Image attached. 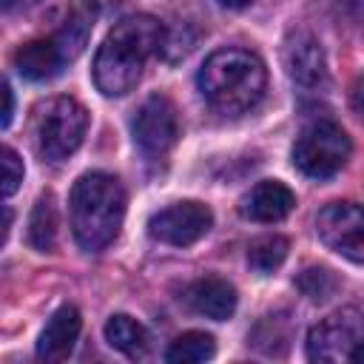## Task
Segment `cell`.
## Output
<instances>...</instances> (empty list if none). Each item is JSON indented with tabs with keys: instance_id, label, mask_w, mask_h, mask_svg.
<instances>
[{
	"instance_id": "1",
	"label": "cell",
	"mask_w": 364,
	"mask_h": 364,
	"mask_svg": "<svg viewBox=\"0 0 364 364\" xmlns=\"http://www.w3.org/2000/svg\"><path fill=\"white\" fill-rule=\"evenodd\" d=\"M162 37L165 28L151 14H131L119 20L94 54V65H91L94 85L105 97L128 94L139 82L145 63L154 54H159Z\"/></svg>"
},
{
	"instance_id": "2",
	"label": "cell",
	"mask_w": 364,
	"mask_h": 364,
	"mask_svg": "<svg viewBox=\"0 0 364 364\" xmlns=\"http://www.w3.org/2000/svg\"><path fill=\"white\" fill-rule=\"evenodd\" d=\"M196 85L213 111L233 117L262 102L267 68L262 57L247 48H219L202 63Z\"/></svg>"
},
{
	"instance_id": "3",
	"label": "cell",
	"mask_w": 364,
	"mask_h": 364,
	"mask_svg": "<svg viewBox=\"0 0 364 364\" xmlns=\"http://www.w3.org/2000/svg\"><path fill=\"white\" fill-rule=\"evenodd\" d=\"M68 219L74 242L88 250L100 253L108 247L122 228L125 219V188L117 176L91 171L82 173L68 196Z\"/></svg>"
},
{
	"instance_id": "4",
	"label": "cell",
	"mask_w": 364,
	"mask_h": 364,
	"mask_svg": "<svg viewBox=\"0 0 364 364\" xmlns=\"http://www.w3.org/2000/svg\"><path fill=\"white\" fill-rule=\"evenodd\" d=\"M88 131V111L74 97H51L37 105L31 122V139L46 162L68 159Z\"/></svg>"
},
{
	"instance_id": "5",
	"label": "cell",
	"mask_w": 364,
	"mask_h": 364,
	"mask_svg": "<svg viewBox=\"0 0 364 364\" xmlns=\"http://www.w3.org/2000/svg\"><path fill=\"white\" fill-rule=\"evenodd\" d=\"M353 154V142L347 131L333 119H316L293 142V165L310 179L336 176Z\"/></svg>"
},
{
	"instance_id": "6",
	"label": "cell",
	"mask_w": 364,
	"mask_h": 364,
	"mask_svg": "<svg viewBox=\"0 0 364 364\" xmlns=\"http://www.w3.org/2000/svg\"><path fill=\"white\" fill-rule=\"evenodd\" d=\"M131 136L148 162H165L179 139L176 105L165 94H151L131 117Z\"/></svg>"
},
{
	"instance_id": "7",
	"label": "cell",
	"mask_w": 364,
	"mask_h": 364,
	"mask_svg": "<svg viewBox=\"0 0 364 364\" xmlns=\"http://www.w3.org/2000/svg\"><path fill=\"white\" fill-rule=\"evenodd\" d=\"M364 327H361V310L358 307H341L321 318L307 333V358L321 364H341L350 361L361 344Z\"/></svg>"
},
{
	"instance_id": "8",
	"label": "cell",
	"mask_w": 364,
	"mask_h": 364,
	"mask_svg": "<svg viewBox=\"0 0 364 364\" xmlns=\"http://www.w3.org/2000/svg\"><path fill=\"white\" fill-rule=\"evenodd\" d=\"M210 225H213L210 208L196 199H185V202H173V205L156 210L148 219V236L162 245L188 247V245L199 242L210 230Z\"/></svg>"
},
{
	"instance_id": "9",
	"label": "cell",
	"mask_w": 364,
	"mask_h": 364,
	"mask_svg": "<svg viewBox=\"0 0 364 364\" xmlns=\"http://www.w3.org/2000/svg\"><path fill=\"white\" fill-rule=\"evenodd\" d=\"M318 239L338 256L361 264L364 259V216L355 202H330L316 216Z\"/></svg>"
},
{
	"instance_id": "10",
	"label": "cell",
	"mask_w": 364,
	"mask_h": 364,
	"mask_svg": "<svg viewBox=\"0 0 364 364\" xmlns=\"http://www.w3.org/2000/svg\"><path fill=\"white\" fill-rule=\"evenodd\" d=\"M282 63L287 77L299 88H318L327 80V60L318 46V40L307 31H296L284 40L282 48Z\"/></svg>"
},
{
	"instance_id": "11",
	"label": "cell",
	"mask_w": 364,
	"mask_h": 364,
	"mask_svg": "<svg viewBox=\"0 0 364 364\" xmlns=\"http://www.w3.org/2000/svg\"><path fill=\"white\" fill-rule=\"evenodd\" d=\"M293 208L296 193L279 179H262L239 199V213L250 222H282Z\"/></svg>"
},
{
	"instance_id": "12",
	"label": "cell",
	"mask_w": 364,
	"mask_h": 364,
	"mask_svg": "<svg viewBox=\"0 0 364 364\" xmlns=\"http://www.w3.org/2000/svg\"><path fill=\"white\" fill-rule=\"evenodd\" d=\"M185 304L196 316H205V318H213V321H228L236 313L239 296H236V287L228 279L205 276V279H196L193 284H188Z\"/></svg>"
},
{
	"instance_id": "13",
	"label": "cell",
	"mask_w": 364,
	"mask_h": 364,
	"mask_svg": "<svg viewBox=\"0 0 364 364\" xmlns=\"http://www.w3.org/2000/svg\"><path fill=\"white\" fill-rule=\"evenodd\" d=\"M82 330V316L74 304H63L51 313L48 324L37 338V355L46 361H65L74 353V344Z\"/></svg>"
},
{
	"instance_id": "14",
	"label": "cell",
	"mask_w": 364,
	"mask_h": 364,
	"mask_svg": "<svg viewBox=\"0 0 364 364\" xmlns=\"http://www.w3.org/2000/svg\"><path fill=\"white\" fill-rule=\"evenodd\" d=\"M68 60L63 57V51L57 48L54 37H37V40H28L23 43L17 51H14V68L20 71V77L31 80V82H46V80H54L63 65Z\"/></svg>"
},
{
	"instance_id": "15",
	"label": "cell",
	"mask_w": 364,
	"mask_h": 364,
	"mask_svg": "<svg viewBox=\"0 0 364 364\" xmlns=\"http://www.w3.org/2000/svg\"><path fill=\"white\" fill-rule=\"evenodd\" d=\"M94 14H97L94 3H80V6H74V9L68 11V17L63 20V26L51 34L54 43H57V48L63 51V57H65L68 63L82 54L85 43H88V37H91V28H94Z\"/></svg>"
},
{
	"instance_id": "16",
	"label": "cell",
	"mask_w": 364,
	"mask_h": 364,
	"mask_svg": "<svg viewBox=\"0 0 364 364\" xmlns=\"http://www.w3.org/2000/svg\"><path fill=\"white\" fill-rule=\"evenodd\" d=\"M105 341L114 350H119L122 355H128V358H145L148 350H151L148 330L136 318H131L125 313H117V316H111L105 321Z\"/></svg>"
},
{
	"instance_id": "17",
	"label": "cell",
	"mask_w": 364,
	"mask_h": 364,
	"mask_svg": "<svg viewBox=\"0 0 364 364\" xmlns=\"http://www.w3.org/2000/svg\"><path fill=\"white\" fill-rule=\"evenodd\" d=\"M57 228H60L57 202L51 193H40V199L34 202L31 216H28V230H26L28 245L37 253H51L57 245Z\"/></svg>"
},
{
	"instance_id": "18",
	"label": "cell",
	"mask_w": 364,
	"mask_h": 364,
	"mask_svg": "<svg viewBox=\"0 0 364 364\" xmlns=\"http://www.w3.org/2000/svg\"><path fill=\"white\" fill-rule=\"evenodd\" d=\"M213 353H216V341L210 333L188 330L171 341V347L165 350V361L168 364H199V361L213 358Z\"/></svg>"
},
{
	"instance_id": "19",
	"label": "cell",
	"mask_w": 364,
	"mask_h": 364,
	"mask_svg": "<svg viewBox=\"0 0 364 364\" xmlns=\"http://www.w3.org/2000/svg\"><path fill=\"white\" fill-rule=\"evenodd\" d=\"M287 250H290V242L279 233H270V236H259L250 247H247V262L256 273H273L276 267H282V262L287 259Z\"/></svg>"
},
{
	"instance_id": "20",
	"label": "cell",
	"mask_w": 364,
	"mask_h": 364,
	"mask_svg": "<svg viewBox=\"0 0 364 364\" xmlns=\"http://www.w3.org/2000/svg\"><path fill=\"white\" fill-rule=\"evenodd\" d=\"M296 287H299L310 301H324V299H330V296L336 293L338 282H336L333 270H327V267H307V270H301V276L296 279Z\"/></svg>"
},
{
	"instance_id": "21",
	"label": "cell",
	"mask_w": 364,
	"mask_h": 364,
	"mask_svg": "<svg viewBox=\"0 0 364 364\" xmlns=\"http://www.w3.org/2000/svg\"><path fill=\"white\" fill-rule=\"evenodd\" d=\"M23 173H26V168H23L20 154L0 145V199L17 193V188L23 182Z\"/></svg>"
},
{
	"instance_id": "22",
	"label": "cell",
	"mask_w": 364,
	"mask_h": 364,
	"mask_svg": "<svg viewBox=\"0 0 364 364\" xmlns=\"http://www.w3.org/2000/svg\"><path fill=\"white\" fill-rule=\"evenodd\" d=\"M14 117V91L9 85V80L0 74V128H6Z\"/></svg>"
},
{
	"instance_id": "23",
	"label": "cell",
	"mask_w": 364,
	"mask_h": 364,
	"mask_svg": "<svg viewBox=\"0 0 364 364\" xmlns=\"http://www.w3.org/2000/svg\"><path fill=\"white\" fill-rule=\"evenodd\" d=\"M11 222H14V213H11V210H9L6 205H0V247H3V242L9 239Z\"/></svg>"
},
{
	"instance_id": "24",
	"label": "cell",
	"mask_w": 364,
	"mask_h": 364,
	"mask_svg": "<svg viewBox=\"0 0 364 364\" xmlns=\"http://www.w3.org/2000/svg\"><path fill=\"white\" fill-rule=\"evenodd\" d=\"M37 0H0V14H11V11H20V9H28L34 6Z\"/></svg>"
},
{
	"instance_id": "25",
	"label": "cell",
	"mask_w": 364,
	"mask_h": 364,
	"mask_svg": "<svg viewBox=\"0 0 364 364\" xmlns=\"http://www.w3.org/2000/svg\"><path fill=\"white\" fill-rule=\"evenodd\" d=\"M222 6H228V9H247L253 0H219Z\"/></svg>"
}]
</instances>
